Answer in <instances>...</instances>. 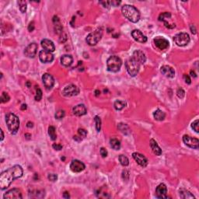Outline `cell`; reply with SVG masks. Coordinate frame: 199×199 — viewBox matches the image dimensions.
<instances>
[{
  "label": "cell",
  "instance_id": "6da1fadb",
  "mask_svg": "<svg viewBox=\"0 0 199 199\" xmlns=\"http://www.w3.org/2000/svg\"><path fill=\"white\" fill-rule=\"evenodd\" d=\"M23 168L20 165H15L9 168L0 175V188L5 190L8 188L14 180L20 178L23 176Z\"/></svg>",
  "mask_w": 199,
  "mask_h": 199
},
{
  "label": "cell",
  "instance_id": "7a4b0ae2",
  "mask_svg": "<svg viewBox=\"0 0 199 199\" xmlns=\"http://www.w3.org/2000/svg\"><path fill=\"white\" fill-rule=\"evenodd\" d=\"M124 17L132 23H137L140 20V13L135 6L131 5H125L121 8Z\"/></svg>",
  "mask_w": 199,
  "mask_h": 199
},
{
  "label": "cell",
  "instance_id": "3957f363",
  "mask_svg": "<svg viewBox=\"0 0 199 199\" xmlns=\"http://www.w3.org/2000/svg\"><path fill=\"white\" fill-rule=\"evenodd\" d=\"M6 122L9 131L13 135L17 133L20 127V120L16 114L9 113L6 115Z\"/></svg>",
  "mask_w": 199,
  "mask_h": 199
},
{
  "label": "cell",
  "instance_id": "277c9868",
  "mask_svg": "<svg viewBox=\"0 0 199 199\" xmlns=\"http://www.w3.org/2000/svg\"><path fill=\"white\" fill-rule=\"evenodd\" d=\"M122 66V61L118 56L113 55L109 58L107 61V70L111 72H117Z\"/></svg>",
  "mask_w": 199,
  "mask_h": 199
},
{
  "label": "cell",
  "instance_id": "5b68a950",
  "mask_svg": "<svg viewBox=\"0 0 199 199\" xmlns=\"http://www.w3.org/2000/svg\"><path fill=\"white\" fill-rule=\"evenodd\" d=\"M125 67H126V69H127L128 74L130 75L131 76L134 77L137 76V74L139 72L140 64L131 57V58H129V59L126 61Z\"/></svg>",
  "mask_w": 199,
  "mask_h": 199
},
{
  "label": "cell",
  "instance_id": "8992f818",
  "mask_svg": "<svg viewBox=\"0 0 199 199\" xmlns=\"http://www.w3.org/2000/svg\"><path fill=\"white\" fill-rule=\"evenodd\" d=\"M103 36V29L101 27L97 28L96 31L92 32L90 34L87 35L86 41L88 44L89 45L94 46L96 45L97 43L99 42L100 39L102 38Z\"/></svg>",
  "mask_w": 199,
  "mask_h": 199
},
{
  "label": "cell",
  "instance_id": "52a82bcc",
  "mask_svg": "<svg viewBox=\"0 0 199 199\" xmlns=\"http://www.w3.org/2000/svg\"><path fill=\"white\" fill-rule=\"evenodd\" d=\"M174 40L176 45L184 47L188 45L190 42V36L187 33H179L174 36Z\"/></svg>",
  "mask_w": 199,
  "mask_h": 199
},
{
  "label": "cell",
  "instance_id": "ba28073f",
  "mask_svg": "<svg viewBox=\"0 0 199 199\" xmlns=\"http://www.w3.org/2000/svg\"><path fill=\"white\" fill-rule=\"evenodd\" d=\"M80 93V90L76 85L70 84V85L66 86L65 88L62 90V94L64 97H72V96H76Z\"/></svg>",
  "mask_w": 199,
  "mask_h": 199
},
{
  "label": "cell",
  "instance_id": "9c48e42d",
  "mask_svg": "<svg viewBox=\"0 0 199 199\" xmlns=\"http://www.w3.org/2000/svg\"><path fill=\"white\" fill-rule=\"evenodd\" d=\"M183 142H184V144L187 146L191 149H198L199 147V140L196 138H193V137L184 135L183 136Z\"/></svg>",
  "mask_w": 199,
  "mask_h": 199
},
{
  "label": "cell",
  "instance_id": "30bf717a",
  "mask_svg": "<svg viewBox=\"0 0 199 199\" xmlns=\"http://www.w3.org/2000/svg\"><path fill=\"white\" fill-rule=\"evenodd\" d=\"M154 44L159 50H166L169 48L170 43L166 38L163 37H157L153 40Z\"/></svg>",
  "mask_w": 199,
  "mask_h": 199
},
{
  "label": "cell",
  "instance_id": "8fae6325",
  "mask_svg": "<svg viewBox=\"0 0 199 199\" xmlns=\"http://www.w3.org/2000/svg\"><path fill=\"white\" fill-rule=\"evenodd\" d=\"M3 198H4V199H20L23 198V196H22V193H21L20 189L13 188L11 190L7 191L4 194Z\"/></svg>",
  "mask_w": 199,
  "mask_h": 199
},
{
  "label": "cell",
  "instance_id": "7c38bea8",
  "mask_svg": "<svg viewBox=\"0 0 199 199\" xmlns=\"http://www.w3.org/2000/svg\"><path fill=\"white\" fill-rule=\"evenodd\" d=\"M86 166L83 162H81L78 159H74L72 160L70 164V170L73 173H80L81 171L85 170Z\"/></svg>",
  "mask_w": 199,
  "mask_h": 199
},
{
  "label": "cell",
  "instance_id": "4fadbf2b",
  "mask_svg": "<svg viewBox=\"0 0 199 199\" xmlns=\"http://www.w3.org/2000/svg\"><path fill=\"white\" fill-rule=\"evenodd\" d=\"M156 197L157 198H167V188L164 184H160L156 189Z\"/></svg>",
  "mask_w": 199,
  "mask_h": 199
},
{
  "label": "cell",
  "instance_id": "5bb4252c",
  "mask_svg": "<svg viewBox=\"0 0 199 199\" xmlns=\"http://www.w3.org/2000/svg\"><path fill=\"white\" fill-rule=\"evenodd\" d=\"M37 48L38 45L36 43H31L24 50V54L28 58H34V56L37 54Z\"/></svg>",
  "mask_w": 199,
  "mask_h": 199
},
{
  "label": "cell",
  "instance_id": "9a60e30c",
  "mask_svg": "<svg viewBox=\"0 0 199 199\" xmlns=\"http://www.w3.org/2000/svg\"><path fill=\"white\" fill-rule=\"evenodd\" d=\"M39 58L43 63H49L54 60V55L50 51L42 50L39 53Z\"/></svg>",
  "mask_w": 199,
  "mask_h": 199
},
{
  "label": "cell",
  "instance_id": "2e32d148",
  "mask_svg": "<svg viewBox=\"0 0 199 199\" xmlns=\"http://www.w3.org/2000/svg\"><path fill=\"white\" fill-rule=\"evenodd\" d=\"M42 81L47 90H51L54 85V80L53 76L48 73H44L42 76Z\"/></svg>",
  "mask_w": 199,
  "mask_h": 199
},
{
  "label": "cell",
  "instance_id": "e0dca14e",
  "mask_svg": "<svg viewBox=\"0 0 199 199\" xmlns=\"http://www.w3.org/2000/svg\"><path fill=\"white\" fill-rule=\"evenodd\" d=\"M132 157L136 161L137 163L141 166H142V167H145L146 166L148 165V160L142 154L138 153H134L132 154Z\"/></svg>",
  "mask_w": 199,
  "mask_h": 199
},
{
  "label": "cell",
  "instance_id": "ac0fdd59",
  "mask_svg": "<svg viewBox=\"0 0 199 199\" xmlns=\"http://www.w3.org/2000/svg\"><path fill=\"white\" fill-rule=\"evenodd\" d=\"M132 58L139 63L140 65L144 64L145 62V61H146V57H145V54L141 50H135L134 51L133 54H132Z\"/></svg>",
  "mask_w": 199,
  "mask_h": 199
},
{
  "label": "cell",
  "instance_id": "d6986e66",
  "mask_svg": "<svg viewBox=\"0 0 199 199\" xmlns=\"http://www.w3.org/2000/svg\"><path fill=\"white\" fill-rule=\"evenodd\" d=\"M131 36L135 40L139 43H145L147 41V37H145L139 30H134L131 32Z\"/></svg>",
  "mask_w": 199,
  "mask_h": 199
},
{
  "label": "cell",
  "instance_id": "ffe728a7",
  "mask_svg": "<svg viewBox=\"0 0 199 199\" xmlns=\"http://www.w3.org/2000/svg\"><path fill=\"white\" fill-rule=\"evenodd\" d=\"M160 72L163 75H164L167 78H173L175 76L174 69L169 66H163L160 68Z\"/></svg>",
  "mask_w": 199,
  "mask_h": 199
},
{
  "label": "cell",
  "instance_id": "44dd1931",
  "mask_svg": "<svg viewBox=\"0 0 199 199\" xmlns=\"http://www.w3.org/2000/svg\"><path fill=\"white\" fill-rule=\"evenodd\" d=\"M41 46L42 48L45 51H50V52H53L55 50V46H54V43L52 42L51 40H48V39H44L41 40Z\"/></svg>",
  "mask_w": 199,
  "mask_h": 199
},
{
  "label": "cell",
  "instance_id": "7402d4cb",
  "mask_svg": "<svg viewBox=\"0 0 199 199\" xmlns=\"http://www.w3.org/2000/svg\"><path fill=\"white\" fill-rule=\"evenodd\" d=\"M72 112L76 116H83L86 114V108L83 104H78L73 107Z\"/></svg>",
  "mask_w": 199,
  "mask_h": 199
},
{
  "label": "cell",
  "instance_id": "603a6c76",
  "mask_svg": "<svg viewBox=\"0 0 199 199\" xmlns=\"http://www.w3.org/2000/svg\"><path fill=\"white\" fill-rule=\"evenodd\" d=\"M53 23L54 24V31L56 32V34H59L60 36H62V34H63V27L61 23H60V20L57 16H54L53 17Z\"/></svg>",
  "mask_w": 199,
  "mask_h": 199
},
{
  "label": "cell",
  "instance_id": "cb8c5ba5",
  "mask_svg": "<svg viewBox=\"0 0 199 199\" xmlns=\"http://www.w3.org/2000/svg\"><path fill=\"white\" fill-rule=\"evenodd\" d=\"M150 147L151 149H152V150H153V153L156 155V156H160V155H162V149H160V147H159V145H158V144H157V142L155 141L154 139H152L150 140Z\"/></svg>",
  "mask_w": 199,
  "mask_h": 199
},
{
  "label": "cell",
  "instance_id": "d4e9b609",
  "mask_svg": "<svg viewBox=\"0 0 199 199\" xmlns=\"http://www.w3.org/2000/svg\"><path fill=\"white\" fill-rule=\"evenodd\" d=\"M170 17H171L170 13L166 12V13H162V14H160V16H159V21H163V22H164V24H165L166 27H167V28H170V29L174 28V27H175V25L170 26V24H169V23L167 22V20H166V19H170Z\"/></svg>",
  "mask_w": 199,
  "mask_h": 199
},
{
  "label": "cell",
  "instance_id": "484cf974",
  "mask_svg": "<svg viewBox=\"0 0 199 199\" xmlns=\"http://www.w3.org/2000/svg\"><path fill=\"white\" fill-rule=\"evenodd\" d=\"M73 62V58L71 55L69 54H64L61 58V63L63 66L65 67H68L70 66Z\"/></svg>",
  "mask_w": 199,
  "mask_h": 199
},
{
  "label": "cell",
  "instance_id": "4316f807",
  "mask_svg": "<svg viewBox=\"0 0 199 199\" xmlns=\"http://www.w3.org/2000/svg\"><path fill=\"white\" fill-rule=\"evenodd\" d=\"M179 195L181 198L184 199H194L195 197L194 196L193 194H191V192L186 189H184V188H181L180 189L179 191Z\"/></svg>",
  "mask_w": 199,
  "mask_h": 199
},
{
  "label": "cell",
  "instance_id": "83f0119b",
  "mask_svg": "<svg viewBox=\"0 0 199 199\" xmlns=\"http://www.w3.org/2000/svg\"><path fill=\"white\" fill-rule=\"evenodd\" d=\"M153 117L157 121H163V120L165 119L166 114L163 111L158 109V110H157V111H155L153 112Z\"/></svg>",
  "mask_w": 199,
  "mask_h": 199
},
{
  "label": "cell",
  "instance_id": "f1b7e54d",
  "mask_svg": "<svg viewBox=\"0 0 199 199\" xmlns=\"http://www.w3.org/2000/svg\"><path fill=\"white\" fill-rule=\"evenodd\" d=\"M118 129H119L120 131H121L123 134H125V135H129V134L131 133L130 128H129V127H128L126 124L120 123L119 125H118Z\"/></svg>",
  "mask_w": 199,
  "mask_h": 199
},
{
  "label": "cell",
  "instance_id": "f546056e",
  "mask_svg": "<svg viewBox=\"0 0 199 199\" xmlns=\"http://www.w3.org/2000/svg\"><path fill=\"white\" fill-rule=\"evenodd\" d=\"M110 145L111 148L114 150H119L121 148V142L116 139H111L110 140Z\"/></svg>",
  "mask_w": 199,
  "mask_h": 199
},
{
  "label": "cell",
  "instance_id": "4dcf8cb0",
  "mask_svg": "<svg viewBox=\"0 0 199 199\" xmlns=\"http://www.w3.org/2000/svg\"><path fill=\"white\" fill-rule=\"evenodd\" d=\"M125 106H126V103L121 100H116L114 103V107L117 111H121L122 109L125 108Z\"/></svg>",
  "mask_w": 199,
  "mask_h": 199
},
{
  "label": "cell",
  "instance_id": "1f68e13d",
  "mask_svg": "<svg viewBox=\"0 0 199 199\" xmlns=\"http://www.w3.org/2000/svg\"><path fill=\"white\" fill-rule=\"evenodd\" d=\"M48 135L52 141L56 140L57 135H56V132H55V128H54V126H50L48 128Z\"/></svg>",
  "mask_w": 199,
  "mask_h": 199
},
{
  "label": "cell",
  "instance_id": "d6a6232c",
  "mask_svg": "<svg viewBox=\"0 0 199 199\" xmlns=\"http://www.w3.org/2000/svg\"><path fill=\"white\" fill-rule=\"evenodd\" d=\"M119 161L121 163V164L124 166H127L129 164V160H128V157H125V155H120Z\"/></svg>",
  "mask_w": 199,
  "mask_h": 199
},
{
  "label": "cell",
  "instance_id": "836d02e7",
  "mask_svg": "<svg viewBox=\"0 0 199 199\" xmlns=\"http://www.w3.org/2000/svg\"><path fill=\"white\" fill-rule=\"evenodd\" d=\"M94 121H95V125H96V129L99 132L101 129V119L99 116H95Z\"/></svg>",
  "mask_w": 199,
  "mask_h": 199
},
{
  "label": "cell",
  "instance_id": "e575fe53",
  "mask_svg": "<svg viewBox=\"0 0 199 199\" xmlns=\"http://www.w3.org/2000/svg\"><path fill=\"white\" fill-rule=\"evenodd\" d=\"M19 6H20V9L21 13H24L27 11V2L25 1H19Z\"/></svg>",
  "mask_w": 199,
  "mask_h": 199
},
{
  "label": "cell",
  "instance_id": "d590c367",
  "mask_svg": "<svg viewBox=\"0 0 199 199\" xmlns=\"http://www.w3.org/2000/svg\"><path fill=\"white\" fill-rule=\"evenodd\" d=\"M0 99H1V102L2 103H6L10 100V97L8 95V94H6V92H3L2 95H1V98Z\"/></svg>",
  "mask_w": 199,
  "mask_h": 199
},
{
  "label": "cell",
  "instance_id": "8d00e7d4",
  "mask_svg": "<svg viewBox=\"0 0 199 199\" xmlns=\"http://www.w3.org/2000/svg\"><path fill=\"white\" fill-rule=\"evenodd\" d=\"M198 125H199V121L198 119L195 120V121H194V122H192V124H191V128H192V129H193L194 131H195L196 133H198L199 132Z\"/></svg>",
  "mask_w": 199,
  "mask_h": 199
},
{
  "label": "cell",
  "instance_id": "74e56055",
  "mask_svg": "<svg viewBox=\"0 0 199 199\" xmlns=\"http://www.w3.org/2000/svg\"><path fill=\"white\" fill-rule=\"evenodd\" d=\"M65 115H66L65 111H63V110H59V111H58L57 112H56V114H55L54 117H55L56 119H62V118H63V117H65Z\"/></svg>",
  "mask_w": 199,
  "mask_h": 199
},
{
  "label": "cell",
  "instance_id": "f35d334b",
  "mask_svg": "<svg viewBox=\"0 0 199 199\" xmlns=\"http://www.w3.org/2000/svg\"><path fill=\"white\" fill-rule=\"evenodd\" d=\"M41 98H42V91H41L40 89L37 88V93H36V95H35V100L36 101H40Z\"/></svg>",
  "mask_w": 199,
  "mask_h": 199
},
{
  "label": "cell",
  "instance_id": "ab89813d",
  "mask_svg": "<svg viewBox=\"0 0 199 199\" xmlns=\"http://www.w3.org/2000/svg\"><path fill=\"white\" fill-rule=\"evenodd\" d=\"M86 135H87V131H86L85 129H83V128H80V129L78 130V135H80L82 139L86 138Z\"/></svg>",
  "mask_w": 199,
  "mask_h": 199
},
{
  "label": "cell",
  "instance_id": "60d3db41",
  "mask_svg": "<svg viewBox=\"0 0 199 199\" xmlns=\"http://www.w3.org/2000/svg\"><path fill=\"white\" fill-rule=\"evenodd\" d=\"M176 95H177V97H179V98L182 99V98H184L185 96L184 90L183 89L179 88L178 90H177V91H176Z\"/></svg>",
  "mask_w": 199,
  "mask_h": 199
},
{
  "label": "cell",
  "instance_id": "b9f144b4",
  "mask_svg": "<svg viewBox=\"0 0 199 199\" xmlns=\"http://www.w3.org/2000/svg\"><path fill=\"white\" fill-rule=\"evenodd\" d=\"M48 180H50V181L54 182V181H56V180H58V176H57V174H48Z\"/></svg>",
  "mask_w": 199,
  "mask_h": 199
},
{
  "label": "cell",
  "instance_id": "7bdbcfd3",
  "mask_svg": "<svg viewBox=\"0 0 199 199\" xmlns=\"http://www.w3.org/2000/svg\"><path fill=\"white\" fill-rule=\"evenodd\" d=\"M100 4H101L105 8H108L111 5V1H100Z\"/></svg>",
  "mask_w": 199,
  "mask_h": 199
},
{
  "label": "cell",
  "instance_id": "ee69618b",
  "mask_svg": "<svg viewBox=\"0 0 199 199\" xmlns=\"http://www.w3.org/2000/svg\"><path fill=\"white\" fill-rule=\"evenodd\" d=\"M100 155H101V157H102L103 158H105V157H107V151L106 149L101 148L100 149Z\"/></svg>",
  "mask_w": 199,
  "mask_h": 199
},
{
  "label": "cell",
  "instance_id": "f6af8a7d",
  "mask_svg": "<svg viewBox=\"0 0 199 199\" xmlns=\"http://www.w3.org/2000/svg\"><path fill=\"white\" fill-rule=\"evenodd\" d=\"M129 177V172L128 170H124L122 173V178L125 180H128Z\"/></svg>",
  "mask_w": 199,
  "mask_h": 199
},
{
  "label": "cell",
  "instance_id": "bcb514c9",
  "mask_svg": "<svg viewBox=\"0 0 199 199\" xmlns=\"http://www.w3.org/2000/svg\"><path fill=\"white\" fill-rule=\"evenodd\" d=\"M184 79L185 83H187V84H191V78H190V76H189L188 75H187V74L184 75Z\"/></svg>",
  "mask_w": 199,
  "mask_h": 199
},
{
  "label": "cell",
  "instance_id": "7dc6e473",
  "mask_svg": "<svg viewBox=\"0 0 199 199\" xmlns=\"http://www.w3.org/2000/svg\"><path fill=\"white\" fill-rule=\"evenodd\" d=\"M52 147L55 149V150H61L62 149V145H60V144H56V143H54L52 145Z\"/></svg>",
  "mask_w": 199,
  "mask_h": 199
},
{
  "label": "cell",
  "instance_id": "c3c4849f",
  "mask_svg": "<svg viewBox=\"0 0 199 199\" xmlns=\"http://www.w3.org/2000/svg\"><path fill=\"white\" fill-rule=\"evenodd\" d=\"M34 28H35V26H34V22H31V23H30V24H29V26H28V31H29L32 32L34 30Z\"/></svg>",
  "mask_w": 199,
  "mask_h": 199
},
{
  "label": "cell",
  "instance_id": "681fc988",
  "mask_svg": "<svg viewBox=\"0 0 199 199\" xmlns=\"http://www.w3.org/2000/svg\"><path fill=\"white\" fill-rule=\"evenodd\" d=\"M190 29H191V31L192 34H196L197 30H196V28H195V26L194 25V24H191V25L190 26Z\"/></svg>",
  "mask_w": 199,
  "mask_h": 199
},
{
  "label": "cell",
  "instance_id": "f907efd6",
  "mask_svg": "<svg viewBox=\"0 0 199 199\" xmlns=\"http://www.w3.org/2000/svg\"><path fill=\"white\" fill-rule=\"evenodd\" d=\"M73 139L77 141V142H80V141H82V140H83V139H82L80 135H75V136L73 137Z\"/></svg>",
  "mask_w": 199,
  "mask_h": 199
},
{
  "label": "cell",
  "instance_id": "816d5d0a",
  "mask_svg": "<svg viewBox=\"0 0 199 199\" xmlns=\"http://www.w3.org/2000/svg\"><path fill=\"white\" fill-rule=\"evenodd\" d=\"M63 198L66 199H68L70 198V195H69V194H68V191H65V192H64V194H63Z\"/></svg>",
  "mask_w": 199,
  "mask_h": 199
},
{
  "label": "cell",
  "instance_id": "f5cc1de1",
  "mask_svg": "<svg viewBox=\"0 0 199 199\" xmlns=\"http://www.w3.org/2000/svg\"><path fill=\"white\" fill-rule=\"evenodd\" d=\"M121 2L120 1H111V5H113L114 6H117L119 5Z\"/></svg>",
  "mask_w": 199,
  "mask_h": 199
},
{
  "label": "cell",
  "instance_id": "db71d44e",
  "mask_svg": "<svg viewBox=\"0 0 199 199\" xmlns=\"http://www.w3.org/2000/svg\"><path fill=\"white\" fill-rule=\"evenodd\" d=\"M190 74H191V76L194 77V78H195V77L197 76L196 73H195L194 71H193V70H191V72H190Z\"/></svg>",
  "mask_w": 199,
  "mask_h": 199
},
{
  "label": "cell",
  "instance_id": "11a10c76",
  "mask_svg": "<svg viewBox=\"0 0 199 199\" xmlns=\"http://www.w3.org/2000/svg\"><path fill=\"white\" fill-rule=\"evenodd\" d=\"M33 126H34V124H33V122H31V121H29L27 124V128H33Z\"/></svg>",
  "mask_w": 199,
  "mask_h": 199
},
{
  "label": "cell",
  "instance_id": "9f6ffc18",
  "mask_svg": "<svg viewBox=\"0 0 199 199\" xmlns=\"http://www.w3.org/2000/svg\"><path fill=\"white\" fill-rule=\"evenodd\" d=\"M100 94V91L99 90H95V96H96V97H98Z\"/></svg>",
  "mask_w": 199,
  "mask_h": 199
},
{
  "label": "cell",
  "instance_id": "6f0895ef",
  "mask_svg": "<svg viewBox=\"0 0 199 199\" xmlns=\"http://www.w3.org/2000/svg\"><path fill=\"white\" fill-rule=\"evenodd\" d=\"M0 131H1V141H3L4 139V134H3V130H0Z\"/></svg>",
  "mask_w": 199,
  "mask_h": 199
},
{
  "label": "cell",
  "instance_id": "680465c9",
  "mask_svg": "<svg viewBox=\"0 0 199 199\" xmlns=\"http://www.w3.org/2000/svg\"><path fill=\"white\" fill-rule=\"evenodd\" d=\"M26 109H27V105H26V104H22V106H21V110H22V111H24Z\"/></svg>",
  "mask_w": 199,
  "mask_h": 199
},
{
  "label": "cell",
  "instance_id": "91938a15",
  "mask_svg": "<svg viewBox=\"0 0 199 199\" xmlns=\"http://www.w3.org/2000/svg\"><path fill=\"white\" fill-rule=\"evenodd\" d=\"M31 136V134H25V137L27 139H29Z\"/></svg>",
  "mask_w": 199,
  "mask_h": 199
},
{
  "label": "cell",
  "instance_id": "94428289",
  "mask_svg": "<svg viewBox=\"0 0 199 199\" xmlns=\"http://www.w3.org/2000/svg\"><path fill=\"white\" fill-rule=\"evenodd\" d=\"M26 86H27V87H31V83H30V82L28 81V82H27V83H26Z\"/></svg>",
  "mask_w": 199,
  "mask_h": 199
}]
</instances>
